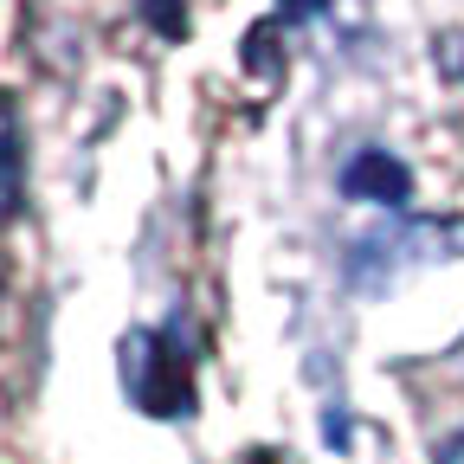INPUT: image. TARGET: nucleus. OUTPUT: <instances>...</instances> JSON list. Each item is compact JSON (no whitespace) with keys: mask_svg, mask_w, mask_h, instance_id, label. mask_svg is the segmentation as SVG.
Instances as JSON below:
<instances>
[{"mask_svg":"<svg viewBox=\"0 0 464 464\" xmlns=\"http://www.w3.org/2000/svg\"><path fill=\"white\" fill-rule=\"evenodd\" d=\"M439 464H464V426L451 439H439Z\"/></svg>","mask_w":464,"mask_h":464,"instance_id":"obj_6","label":"nucleus"},{"mask_svg":"<svg viewBox=\"0 0 464 464\" xmlns=\"http://www.w3.org/2000/svg\"><path fill=\"white\" fill-rule=\"evenodd\" d=\"M316 14H329V0H277V20H316Z\"/></svg>","mask_w":464,"mask_h":464,"instance_id":"obj_5","label":"nucleus"},{"mask_svg":"<svg viewBox=\"0 0 464 464\" xmlns=\"http://www.w3.org/2000/svg\"><path fill=\"white\" fill-rule=\"evenodd\" d=\"M142 20H149L161 39H181V33H188V0H142Z\"/></svg>","mask_w":464,"mask_h":464,"instance_id":"obj_4","label":"nucleus"},{"mask_svg":"<svg viewBox=\"0 0 464 464\" xmlns=\"http://www.w3.org/2000/svg\"><path fill=\"white\" fill-rule=\"evenodd\" d=\"M342 194L368 200V207H406L413 200V168H406L400 155H387V149H362L342 168Z\"/></svg>","mask_w":464,"mask_h":464,"instance_id":"obj_2","label":"nucleus"},{"mask_svg":"<svg viewBox=\"0 0 464 464\" xmlns=\"http://www.w3.org/2000/svg\"><path fill=\"white\" fill-rule=\"evenodd\" d=\"M0 316H7V265H0Z\"/></svg>","mask_w":464,"mask_h":464,"instance_id":"obj_8","label":"nucleus"},{"mask_svg":"<svg viewBox=\"0 0 464 464\" xmlns=\"http://www.w3.org/2000/svg\"><path fill=\"white\" fill-rule=\"evenodd\" d=\"M26 207V136H20V103L0 91V226L20 219Z\"/></svg>","mask_w":464,"mask_h":464,"instance_id":"obj_3","label":"nucleus"},{"mask_svg":"<svg viewBox=\"0 0 464 464\" xmlns=\"http://www.w3.org/2000/svg\"><path fill=\"white\" fill-rule=\"evenodd\" d=\"M246 464H290V458H284V451H252Z\"/></svg>","mask_w":464,"mask_h":464,"instance_id":"obj_7","label":"nucleus"},{"mask_svg":"<svg viewBox=\"0 0 464 464\" xmlns=\"http://www.w3.org/2000/svg\"><path fill=\"white\" fill-rule=\"evenodd\" d=\"M194 342L188 323L174 316L161 329H130L123 348H116V374H123V393L136 400V413L149 420H188L200 406V381H194Z\"/></svg>","mask_w":464,"mask_h":464,"instance_id":"obj_1","label":"nucleus"}]
</instances>
